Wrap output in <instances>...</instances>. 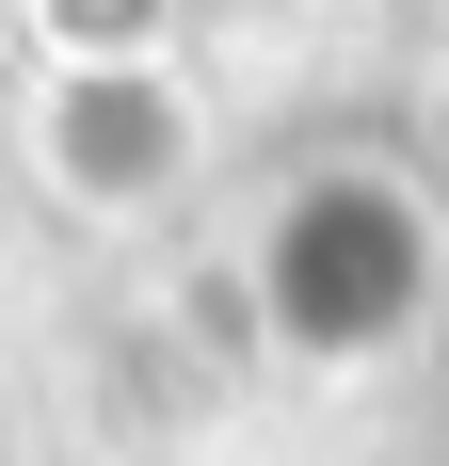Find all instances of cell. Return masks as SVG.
I'll list each match as a JSON object with an SVG mask.
<instances>
[{
	"mask_svg": "<svg viewBox=\"0 0 449 466\" xmlns=\"http://www.w3.org/2000/svg\"><path fill=\"white\" fill-rule=\"evenodd\" d=\"M33 161H48L65 209H161V193L209 161V113L177 96V65H48Z\"/></svg>",
	"mask_w": 449,
	"mask_h": 466,
	"instance_id": "7a4b0ae2",
	"label": "cell"
},
{
	"mask_svg": "<svg viewBox=\"0 0 449 466\" xmlns=\"http://www.w3.org/2000/svg\"><path fill=\"white\" fill-rule=\"evenodd\" d=\"M417 306H434V209L402 177H305L289 209L257 226V322L321 370H354V354H402Z\"/></svg>",
	"mask_w": 449,
	"mask_h": 466,
	"instance_id": "6da1fadb",
	"label": "cell"
},
{
	"mask_svg": "<svg viewBox=\"0 0 449 466\" xmlns=\"http://www.w3.org/2000/svg\"><path fill=\"white\" fill-rule=\"evenodd\" d=\"M33 16H48L65 65H161V16L177 0H33Z\"/></svg>",
	"mask_w": 449,
	"mask_h": 466,
	"instance_id": "3957f363",
	"label": "cell"
}]
</instances>
